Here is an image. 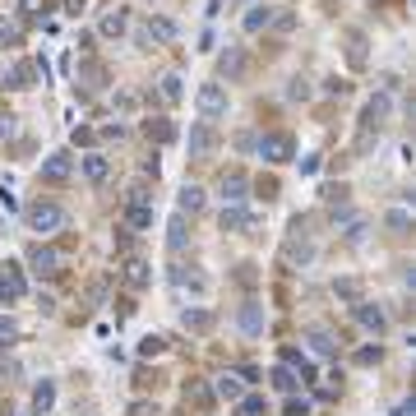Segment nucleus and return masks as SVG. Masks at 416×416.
I'll list each match as a JSON object with an SVG mask.
<instances>
[{"label": "nucleus", "instance_id": "nucleus-1", "mask_svg": "<svg viewBox=\"0 0 416 416\" xmlns=\"http://www.w3.org/2000/svg\"><path fill=\"white\" fill-rule=\"evenodd\" d=\"M388 111H393V92H388V88L366 102V111H361V135H356V153H361V157L379 143V135H384V125H388Z\"/></svg>", "mask_w": 416, "mask_h": 416}, {"label": "nucleus", "instance_id": "nucleus-2", "mask_svg": "<svg viewBox=\"0 0 416 416\" xmlns=\"http://www.w3.org/2000/svg\"><path fill=\"white\" fill-rule=\"evenodd\" d=\"M65 222H70V213H65L61 204H32L28 208V231H37V236H56V231H65Z\"/></svg>", "mask_w": 416, "mask_h": 416}, {"label": "nucleus", "instance_id": "nucleus-3", "mask_svg": "<svg viewBox=\"0 0 416 416\" xmlns=\"http://www.w3.org/2000/svg\"><path fill=\"white\" fill-rule=\"evenodd\" d=\"M195 107H199L204 121H217V116H227V88H222V83H204V88L195 92Z\"/></svg>", "mask_w": 416, "mask_h": 416}, {"label": "nucleus", "instance_id": "nucleus-4", "mask_svg": "<svg viewBox=\"0 0 416 416\" xmlns=\"http://www.w3.org/2000/svg\"><path fill=\"white\" fill-rule=\"evenodd\" d=\"M259 157L264 162H273V167H282V162H292V153H296V143H292V135H264L259 143Z\"/></svg>", "mask_w": 416, "mask_h": 416}, {"label": "nucleus", "instance_id": "nucleus-5", "mask_svg": "<svg viewBox=\"0 0 416 416\" xmlns=\"http://www.w3.org/2000/svg\"><path fill=\"white\" fill-rule=\"evenodd\" d=\"M250 70V56H246V46H227L222 56H217V75L227 79V83H241Z\"/></svg>", "mask_w": 416, "mask_h": 416}, {"label": "nucleus", "instance_id": "nucleus-6", "mask_svg": "<svg viewBox=\"0 0 416 416\" xmlns=\"http://www.w3.org/2000/svg\"><path fill=\"white\" fill-rule=\"evenodd\" d=\"M23 296H28L23 268H19V264H5V268H0V301H5V306H14V301H23Z\"/></svg>", "mask_w": 416, "mask_h": 416}, {"label": "nucleus", "instance_id": "nucleus-7", "mask_svg": "<svg viewBox=\"0 0 416 416\" xmlns=\"http://www.w3.org/2000/svg\"><path fill=\"white\" fill-rule=\"evenodd\" d=\"M28 268H32L37 277H56V273H61V250L32 246V250H28Z\"/></svg>", "mask_w": 416, "mask_h": 416}, {"label": "nucleus", "instance_id": "nucleus-8", "mask_svg": "<svg viewBox=\"0 0 416 416\" xmlns=\"http://www.w3.org/2000/svg\"><path fill=\"white\" fill-rule=\"evenodd\" d=\"M217 222H222V231H241V236L255 231V213H250L246 204H222V217Z\"/></svg>", "mask_w": 416, "mask_h": 416}, {"label": "nucleus", "instance_id": "nucleus-9", "mask_svg": "<svg viewBox=\"0 0 416 416\" xmlns=\"http://www.w3.org/2000/svg\"><path fill=\"white\" fill-rule=\"evenodd\" d=\"M352 315H356V324H361L366 333H375V338H379V333L388 328V315H384L379 306H370V301H356V306H352Z\"/></svg>", "mask_w": 416, "mask_h": 416}, {"label": "nucleus", "instance_id": "nucleus-10", "mask_svg": "<svg viewBox=\"0 0 416 416\" xmlns=\"http://www.w3.org/2000/svg\"><path fill=\"white\" fill-rule=\"evenodd\" d=\"M70 176H75V157H70V153H51L42 162V181L46 185H65Z\"/></svg>", "mask_w": 416, "mask_h": 416}, {"label": "nucleus", "instance_id": "nucleus-11", "mask_svg": "<svg viewBox=\"0 0 416 416\" xmlns=\"http://www.w3.org/2000/svg\"><path fill=\"white\" fill-rule=\"evenodd\" d=\"M217 148V130L208 121H199V125H190V157H208Z\"/></svg>", "mask_w": 416, "mask_h": 416}, {"label": "nucleus", "instance_id": "nucleus-12", "mask_svg": "<svg viewBox=\"0 0 416 416\" xmlns=\"http://www.w3.org/2000/svg\"><path fill=\"white\" fill-rule=\"evenodd\" d=\"M236 324H241V333H246V338H259V333H264V306H259V301H246V306L236 310Z\"/></svg>", "mask_w": 416, "mask_h": 416}, {"label": "nucleus", "instance_id": "nucleus-13", "mask_svg": "<svg viewBox=\"0 0 416 416\" xmlns=\"http://www.w3.org/2000/svg\"><path fill=\"white\" fill-rule=\"evenodd\" d=\"M306 342H310V352L324 356V361H333V356H338V338H333L328 328H319V324H315V328H306Z\"/></svg>", "mask_w": 416, "mask_h": 416}, {"label": "nucleus", "instance_id": "nucleus-14", "mask_svg": "<svg viewBox=\"0 0 416 416\" xmlns=\"http://www.w3.org/2000/svg\"><path fill=\"white\" fill-rule=\"evenodd\" d=\"M217 190H222V199H227V204H246V195H250V181H246V171H227Z\"/></svg>", "mask_w": 416, "mask_h": 416}, {"label": "nucleus", "instance_id": "nucleus-15", "mask_svg": "<svg viewBox=\"0 0 416 416\" xmlns=\"http://www.w3.org/2000/svg\"><path fill=\"white\" fill-rule=\"evenodd\" d=\"M125 222L135 231H153L157 213H153V204H125Z\"/></svg>", "mask_w": 416, "mask_h": 416}, {"label": "nucleus", "instance_id": "nucleus-16", "mask_svg": "<svg viewBox=\"0 0 416 416\" xmlns=\"http://www.w3.org/2000/svg\"><path fill=\"white\" fill-rule=\"evenodd\" d=\"M121 277L130 282V287H148V282H153V264L148 259H125Z\"/></svg>", "mask_w": 416, "mask_h": 416}, {"label": "nucleus", "instance_id": "nucleus-17", "mask_svg": "<svg viewBox=\"0 0 416 416\" xmlns=\"http://www.w3.org/2000/svg\"><path fill=\"white\" fill-rule=\"evenodd\" d=\"M171 282H176L181 292H195V296L208 292V277H204V273H185V268H171Z\"/></svg>", "mask_w": 416, "mask_h": 416}, {"label": "nucleus", "instance_id": "nucleus-18", "mask_svg": "<svg viewBox=\"0 0 416 416\" xmlns=\"http://www.w3.org/2000/svg\"><path fill=\"white\" fill-rule=\"evenodd\" d=\"M51 407H56V384L51 379H37V388H32V412L46 416Z\"/></svg>", "mask_w": 416, "mask_h": 416}, {"label": "nucleus", "instance_id": "nucleus-19", "mask_svg": "<svg viewBox=\"0 0 416 416\" xmlns=\"http://www.w3.org/2000/svg\"><path fill=\"white\" fill-rule=\"evenodd\" d=\"M83 176H88L92 185H102V181L111 176V162H107L102 153H83Z\"/></svg>", "mask_w": 416, "mask_h": 416}, {"label": "nucleus", "instance_id": "nucleus-20", "mask_svg": "<svg viewBox=\"0 0 416 416\" xmlns=\"http://www.w3.org/2000/svg\"><path fill=\"white\" fill-rule=\"evenodd\" d=\"M32 79H37V70H32V61H19L10 75H5V88H32Z\"/></svg>", "mask_w": 416, "mask_h": 416}, {"label": "nucleus", "instance_id": "nucleus-21", "mask_svg": "<svg viewBox=\"0 0 416 416\" xmlns=\"http://www.w3.org/2000/svg\"><path fill=\"white\" fill-rule=\"evenodd\" d=\"M176 37H181V28L171 19H153L148 23V42H176Z\"/></svg>", "mask_w": 416, "mask_h": 416}, {"label": "nucleus", "instance_id": "nucleus-22", "mask_svg": "<svg viewBox=\"0 0 416 416\" xmlns=\"http://www.w3.org/2000/svg\"><path fill=\"white\" fill-rule=\"evenodd\" d=\"M264 412H268V407H264L259 393H241V398H236V416H264Z\"/></svg>", "mask_w": 416, "mask_h": 416}, {"label": "nucleus", "instance_id": "nucleus-23", "mask_svg": "<svg viewBox=\"0 0 416 416\" xmlns=\"http://www.w3.org/2000/svg\"><path fill=\"white\" fill-rule=\"evenodd\" d=\"M199 208H204V190H199V185H185V190H181V213L195 217Z\"/></svg>", "mask_w": 416, "mask_h": 416}, {"label": "nucleus", "instance_id": "nucleus-24", "mask_svg": "<svg viewBox=\"0 0 416 416\" xmlns=\"http://www.w3.org/2000/svg\"><path fill=\"white\" fill-rule=\"evenodd\" d=\"M125 28H130V19H125V10H111V14L102 19V37H121Z\"/></svg>", "mask_w": 416, "mask_h": 416}, {"label": "nucleus", "instance_id": "nucleus-25", "mask_svg": "<svg viewBox=\"0 0 416 416\" xmlns=\"http://www.w3.org/2000/svg\"><path fill=\"white\" fill-rule=\"evenodd\" d=\"M268 379H273V388H282V393H296V384H301L287 366H273V375H268Z\"/></svg>", "mask_w": 416, "mask_h": 416}, {"label": "nucleus", "instance_id": "nucleus-26", "mask_svg": "<svg viewBox=\"0 0 416 416\" xmlns=\"http://www.w3.org/2000/svg\"><path fill=\"white\" fill-rule=\"evenodd\" d=\"M273 23V10H264V5H255L246 14V32H259V28H268Z\"/></svg>", "mask_w": 416, "mask_h": 416}, {"label": "nucleus", "instance_id": "nucleus-27", "mask_svg": "<svg viewBox=\"0 0 416 416\" xmlns=\"http://www.w3.org/2000/svg\"><path fill=\"white\" fill-rule=\"evenodd\" d=\"M157 92L167 97V102H181L185 88H181V75H162V83H157Z\"/></svg>", "mask_w": 416, "mask_h": 416}, {"label": "nucleus", "instance_id": "nucleus-28", "mask_svg": "<svg viewBox=\"0 0 416 416\" xmlns=\"http://www.w3.org/2000/svg\"><path fill=\"white\" fill-rule=\"evenodd\" d=\"M185 328H195V333H208V328H213V315H208V310H185Z\"/></svg>", "mask_w": 416, "mask_h": 416}, {"label": "nucleus", "instance_id": "nucleus-29", "mask_svg": "<svg viewBox=\"0 0 416 416\" xmlns=\"http://www.w3.org/2000/svg\"><path fill=\"white\" fill-rule=\"evenodd\" d=\"M167 246L176 250V255L185 250V213H181V217H171V227H167Z\"/></svg>", "mask_w": 416, "mask_h": 416}, {"label": "nucleus", "instance_id": "nucleus-30", "mask_svg": "<svg viewBox=\"0 0 416 416\" xmlns=\"http://www.w3.org/2000/svg\"><path fill=\"white\" fill-rule=\"evenodd\" d=\"M217 393H222V398H227V402H236V398H241V379H236V375H217Z\"/></svg>", "mask_w": 416, "mask_h": 416}, {"label": "nucleus", "instance_id": "nucleus-31", "mask_svg": "<svg viewBox=\"0 0 416 416\" xmlns=\"http://www.w3.org/2000/svg\"><path fill=\"white\" fill-rule=\"evenodd\" d=\"M333 292H338L342 301H352V306H356V301H361V282H356V277H338V282H333Z\"/></svg>", "mask_w": 416, "mask_h": 416}, {"label": "nucleus", "instance_id": "nucleus-32", "mask_svg": "<svg viewBox=\"0 0 416 416\" xmlns=\"http://www.w3.org/2000/svg\"><path fill=\"white\" fill-rule=\"evenodd\" d=\"M148 139H157V143H171V139H176V125H171V121H148Z\"/></svg>", "mask_w": 416, "mask_h": 416}, {"label": "nucleus", "instance_id": "nucleus-33", "mask_svg": "<svg viewBox=\"0 0 416 416\" xmlns=\"http://www.w3.org/2000/svg\"><path fill=\"white\" fill-rule=\"evenodd\" d=\"M347 61H352V65H366V37H361V32H352V37H347Z\"/></svg>", "mask_w": 416, "mask_h": 416}, {"label": "nucleus", "instance_id": "nucleus-34", "mask_svg": "<svg viewBox=\"0 0 416 416\" xmlns=\"http://www.w3.org/2000/svg\"><path fill=\"white\" fill-rule=\"evenodd\" d=\"M407 227H412V217H407V208H393V213H388V231H398V236H402Z\"/></svg>", "mask_w": 416, "mask_h": 416}, {"label": "nucleus", "instance_id": "nucleus-35", "mask_svg": "<svg viewBox=\"0 0 416 416\" xmlns=\"http://www.w3.org/2000/svg\"><path fill=\"white\" fill-rule=\"evenodd\" d=\"M162 347H167V342L153 333V338H143V342H139V356H162Z\"/></svg>", "mask_w": 416, "mask_h": 416}, {"label": "nucleus", "instance_id": "nucleus-36", "mask_svg": "<svg viewBox=\"0 0 416 416\" xmlns=\"http://www.w3.org/2000/svg\"><path fill=\"white\" fill-rule=\"evenodd\" d=\"M14 130H19V125H14V111H10V107H0V139H10Z\"/></svg>", "mask_w": 416, "mask_h": 416}, {"label": "nucleus", "instance_id": "nucleus-37", "mask_svg": "<svg viewBox=\"0 0 416 416\" xmlns=\"http://www.w3.org/2000/svg\"><path fill=\"white\" fill-rule=\"evenodd\" d=\"M125 204H153V195H148V185H130V195H125Z\"/></svg>", "mask_w": 416, "mask_h": 416}, {"label": "nucleus", "instance_id": "nucleus-38", "mask_svg": "<svg viewBox=\"0 0 416 416\" xmlns=\"http://www.w3.org/2000/svg\"><path fill=\"white\" fill-rule=\"evenodd\" d=\"M19 37H23V28H19V23H5V19H0V42H10V46H14Z\"/></svg>", "mask_w": 416, "mask_h": 416}, {"label": "nucleus", "instance_id": "nucleus-39", "mask_svg": "<svg viewBox=\"0 0 416 416\" xmlns=\"http://www.w3.org/2000/svg\"><path fill=\"white\" fill-rule=\"evenodd\" d=\"M287 97H292V102H306V97H310V83H306V79H292V88H287Z\"/></svg>", "mask_w": 416, "mask_h": 416}, {"label": "nucleus", "instance_id": "nucleus-40", "mask_svg": "<svg viewBox=\"0 0 416 416\" xmlns=\"http://www.w3.org/2000/svg\"><path fill=\"white\" fill-rule=\"evenodd\" d=\"M324 199L328 204H347V185H324Z\"/></svg>", "mask_w": 416, "mask_h": 416}, {"label": "nucleus", "instance_id": "nucleus-41", "mask_svg": "<svg viewBox=\"0 0 416 416\" xmlns=\"http://www.w3.org/2000/svg\"><path fill=\"white\" fill-rule=\"evenodd\" d=\"M83 79H88V88H102V65H83Z\"/></svg>", "mask_w": 416, "mask_h": 416}, {"label": "nucleus", "instance_id": "nucleus-42", "mask_svg": "<svg viewBox=\"0 0 416 416\" xmlns=\"http://www.w3.org/2000/svg\"><path fill=\"white\" fill-rule=\"evenodd\" d=\"M379 356H384V352H379V347H366V352H356V366H375Z\"/></svg>", "mask_w": 416, "mask_h": 416}, {"label": "nucleus", "instance_id": "nucleus-43", "mask_svg": "<svg viewBox=\"0 0 416 416\" xmlns=\"http://www.w3.org/2000/svg\"><path fill=\"white\" fill-rule=\"evenodd\" d=\"M287 416H310V402L306 398H292V402H287Z\"/></svg>", "mask_w": 416, "mask_h": 416}, {"label": "nucleus", "instance_id": "nucleus-44", "mask_svg": "<svg viewBox=\"0 0 416 416\" xmlns=\"http://www.w3.org/2000/svg\"><path fill=\"white\" fill-rule=\"evenodd\" d=\"M190 398L199 402V407H208V402H213V393H208V388H204V384H195V388H190Z\"/></svg>", "mask_w": 416, "mask_h": 416}, {"label": "nucleus", "instance_id": "nucleus-45", "mask_svg": "<svg viewBox=\"0 0 416 416\" xmlns=\"http://www.w3.org/2000/svg\"><path fill=\"white\" fill-rule=\"evenodd\" d=\"M324 92H333V97H342V92H347V79H328V83H324Z\"/></svg>", "mask_w": 416, "mask_h": 416}, {"label": "nucleus", "instance_id": "nucleus-46", "mask_svg": "<svg viewBox=\"0 0 416 416\" xmlns=\"http://www.w3.org/2000/svg\"><path fill=\"white\" fill-rule=\"evenodd\" d=\"M19 10H23V14H42V0H14Z\"/></svg>", "mask_w": 416, "mask_h": 416}, {"label": "nucleus", "instance_id": "nucleus-47", "mask_svg": "<svg viewBox=\"0 0 416 416\" xmlns=\"http://www.w3.org/2000/svg\"><path fill=\"white\" fill-rule=\"evenodd\" d=\"M19 333V324L14 319H5V315H0V338H14Z\"/></svg>", "mask_w": 416, "mask_h": 416}, {"label": "nucleus", "instance_id": "nucleus-48", "mask_svg": "<svg viewBox=\"0 0 416 416\" xmlns=\"http://www.w3.org/2000/svg\"><path fill=\"white\" fill-rule=\"evenodd\" d=\"M393 416H416V402H412V398L398 402V407H393Z\"/></svg>", "mask_w": 416, "mask_h": 416}, {"label": "nucleus", "instance_id": "nucleus-49", "mask_svg": "<svg viewBox=\"0 0 416 416\" xmlns=\"http://www.w3.org/2000/svg\"><path fill=\"white\" fill-rule=\"evenodd\" d=\"M130 412H135V416H157L153 407H148V402H135V407H130Z\"/></svg>", "mask_w": 416, "mask_h": 416}, {"label": "nucleus", "instance_id": "nucleus-50", "mask_svg": "<svg viewBox=\"0 0 416 416\" xmlns=\"http://www.w3.org/2000/svg\"><path fill=\"white\" fill-rule=\"evenodd\" d=\"M79 5H83V0H65V14H79Z\"/></svg>", "mask_w": 416, "mask_h": 416}]
</instances>
